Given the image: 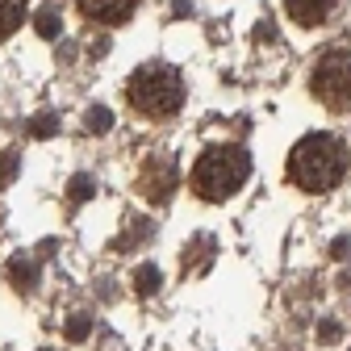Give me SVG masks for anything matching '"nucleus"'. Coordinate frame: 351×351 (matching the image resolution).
<instances>
[{"label": "nucleus", "instance_id": "nucleus-1", "mask_svg": "<svg viewBox=\"0 0 351 351\" xmlns=\"http://www.w3.org/2000/svg\"><path fill=\"white\" fill-rule=\"evenodd\" d=\"M347 176V147L335 134H305L289 151V180L301 193H330Z\"/></svg>", "mask_w": 351, "mask_h": 351}, {"label": "nucleus", "instance_id": "nucleus-2", "mask_svg": "<svg viewBox=\"0 0 351 351\" xmlns=\"http://www.w3.org/2000/svg\"><path fill=\"white\" fill-rule=\"evenodd\" d=\"M125 101L134 105L143 117H171V113H180L184 105V80L180 71H176L171 63H143L134 75L125 80Z\"/></svg>", "mask_w": 351, "mask_h": 351}, {"label": "nucleus", "instance_id": "nucleus-3", "mask_svg": "<svg viewBox=\"0 0 351 351\" xmlns=\"http://www.w3.org/2000/svg\"><path fill=\"white\" fill-rule=\"evenodd\" d=\"M251 176V155L243 147H209L193 163V193L201 201H226Z\"/></svg>", "mask_w": 351, "mask_h": 351}, {"label": "nucleus", "instance_id": "nucleus-4", "mask_svg": "<svg viewBox=\"0 0 351 351\" xmlns=\"http://www.w3.org/2000/svg\"><path fill=\"white\" fill-rule=\"evenodd\" d=\"M310 93L326 109L351 105V51H326L310 71Z\"/></svg>", "mask_w": 351, "mask_h": 351}, {"label": "nucleus", "instance_id": "nucleus-5", "mask_svg": "<svg viewBox=\"0 0 351 351\" xmlns=\"http://www.w3.org/2000/svg\"><path fill=\"white\" fill-rule=\"evenodd\" d=\"M138 189H143L147 201L163 205L171 197V189H176V159L171 155H151L143 163V171H138Z\"/></svg>", "mask_w": 351, "mask_h": 351}, {"label": "nucleus", "instance_id": "nucleus-6", "mask_svg": "<svg viewBox=\"0 0 351 351\" xmlns=\"http://www.w3.org/2000/svg\"><path fill=\"white\" fill-rule=\"evenodd\" d=\"M80 13L88 21H101V25H121L130 13H134L138 0H75Z\"/></svg>", "mask_w": 351, "mask_h": 351}, {"label": "nucleus", "instance_id": "nucleus-7", "mask_svg": "<svg viewBox=\"0 0 351 351\" xmlns=\"http://www.w3.org/2000/svg\"><path fill=\"white\" fill-rule=\"evenodd\" d=\"M285 13L297 21V25H322L326 13H330V0H285Z\"/></svg>", "mask_w": 351, "mask_h": 351}, {"label": "nucleus", "instance_id": "nucleus-8", "mask_svg": "<svg viewBox=\"0 0 351 351\" xmlns=\"http://www.w3.org/2000/svg\"><path fill=\"white\" fill-rule=\"evenodd\" d=\"M21 21H25V0H0V42L13 38Z\"/></svg>", "mask_w": 351, "mask_h": 351}, {"label": "nucleus", "instance_id": "nucleus-9", "mask_svg": "<svg viewBox=\"0 0 351 351\" xmlns=\"http://www.w3.org/2000/svg\"><path fill=\"white\" fill-rule=\"evenodd\" d=\"M34 29L42 34V38H59V29H63V21H59V9L55 5H47L38 13V21H34Z\"/></svg>", "mask_w": 351, "mask_h": 351}, {"label": "nucleus", "instance_id": "nucleus-10", "mask_svg": "<svg viewBox=\"0 0 351 351\" xmlns=\"http://www.w3.org/2000/svg\"><path fill=\"white\" fill-rule=\"evenodd\" d=\"M9 276H13V285H17V289H34V280H38V268H34L29 259H13Z\"/></svg>", "mask_w": 351, "mask_h": 351}, {"label": "nucleus", "instance_id": "nucleus-11", "mask_svg": "<svg viewBox=\"0 0 351 351\" xmlns=\"http://www.w3.org/2000/svg\"><path fill=\"white\" fill-rule=\"evenodd\" d=\"M134 285H138V293H155L159 289V268L155 263H143V268L134 272Z\"/></svg>", "mask_w": 351, "mask_h": 351}, {"label": "nucleus", "instance_id": "nucleus-12", "mask_svg": "<svg viewBox=\"0 0 351 351\" xmlns=\"http://www.w3.org/2000/svg\"><path fill=\"white\" fill-rule=\"evenodd\" d=\"M88 130H93V134H105V130H109V109H93V113H88V121H84Z\"/></svg>", "mask_w": 351, "mask_h": 351}, {"label": "nucleus", "instance_id": "nucleus-13", "mask_svg": "<svg viewBox=\"0 0 351 351\" xmlns=\"http://www.w3.org/2000/svg\"><path fill=\"white\" fill-rule=\"evenodd\" d=\"M93 180H88V176H75V180H71V201H84V197H93Z\"/></svg>", "mask_w": 351, "mask_h": 351}, {"label": "nucleus", "instance_id": "nucleus-14", "mask_svg": "<svg viewBox=\"0 0 351 351\" xmlns=\"http://www.w3.org/2000/svg\"><path fill=\"white\" fill-rule=\"evenodd\" d=\"M51 130H59V121H55V117H38V121L29 125V134H34V138H47Z\"/></svg>", "mask_w": 351, "mask_h": 351}, {"label": "nucleus", "instance_id": "nucleus-15", "mask_svg": "<svg viewBox=\"0 0 351 351\" xmlns=\"http://www.w3.org/2000/svg\"><path fill=\"white\" fill-rule=\"evenodd\" d=\"M13 167H17V151H5V159H0V180H9Z\"/></svg>", "mask_w": 351, "mask_h": 351}, {"label": "nucleus", "instance_id": "nucleus-16", "mask_svg": "<svg viewBox=\"0 0 351 351\" xmlns=\"http://www.w3.org/2000/svg\"><path fill=\"white\" fill-rule=\"evenodd\" d=\"M88 326H93L88 318H71V326H67V339H84V335H88Z\"/></svg>", "mask_w": 351, "mask_h": 351}, {"label": "nucleus", "instance_id": "nucleus-17", "mask_svg": "<svg viewBox=\"0 0 351 351\" xmlns=\"http://www.w3.org/2000/svg\"><path fill=\"white\" fill-rule=\"evenodd\" d=\"M318 335H322V339H326V343H335V339H339V326H322V330H318Z\"/></svg>", "mask_w": 351, "mask_h": 351}]
</instances>
